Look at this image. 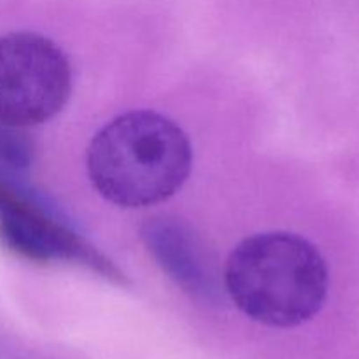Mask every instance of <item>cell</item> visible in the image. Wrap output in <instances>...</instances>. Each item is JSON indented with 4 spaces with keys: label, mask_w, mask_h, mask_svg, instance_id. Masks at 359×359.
I'll use <instances>...</instances> for the list:
<instances>
[{
    "label": "cell",
    "mask_w": 359,
    "mask_h": 359,
    "mask_svg": "<svg viewBox=\"0 0 359 359\" xmlns=\"http://www.w3.org/2000/svg\"><path fill=\"white\" fill-rule=\"evenodd\" d=\"M34 142L25 128L0 121V163L14 168H27L34 160Z\"/></svg>",
    "instance_id": "6"
},
{
    "label": "cell",
    "mask_w": 359,
    "mask_h": 359,
    "mask_svg": "<svg viewBox=\"0 0 359 359\" xmlns=\"http://www.w3.org/2000/svg\"><path fill=\"white\" fill-rule=\"evenodd\" d=\"M0 238L13 252L35 263H77L114 283L125 276L111 259L49 216L28 193L0 174Z\"/></svg>",
    "instance_id": "4"
},
{
    "label": "cell",
    "mask_w": 359,
    "mask_h": 359,
    "mask_svg": "<svg viewBox=\"0 0 359 359\" xmlns=\"http://www.w3.org/2000/svg\"><path fill=\"white\" fill-rule=\"evenodd\" d=\"M140 238L165 273L200 304L219 305L221 287L202 241L172 216H156L140 228Z\"/></svg>",
    "instance_id": "5"
},
{
    "label": "cell",
    "mask_w": 359,
    "mask_h": 359,
    "mask_svg": "<svg viewBox=\"0 0 359 359\" xmlns=\"http://www.w3.org/2000/svg\"><path fill=\"white\" fill-rule=\"evenodd\" d=\"M191 168L193 147L184 130L154 111H130L111 119L86 151L93 188L123 209H144L172 198Z\"/></svg>",
    "instance_id": "1"
},
{
    "label": "cell",
    "mask_w": 359,
    "mask_h": 359,
    "mask_svg": "<svg viewBox=\"0 0 359 359\" xmlns=\"http://www.w3.org/2000/svg\"><path fill=\"white\" fill-rule=\"evenodd\" d=\"M72 70L65 53L44 35H0V121L18 128L55 118L70 97Z\"/></svg>",
    "instance_id": "3"
},
{
    "label": "cell",
    "mask_w": 359,
    "mask_h": 359,
    "mask_svg": "<svg viewBox=\"0 0 359 359\" xmlns=\"http://www.w3.org/2000/svg\"><path fill=\"white\" fill-rule=\"evenodd\" d=\"M223 280L245 318L270 328H294L323 309L330 273L319 249L307 238L265 231L235 245Z\"/></svg>",
    "instance_id": "2"
}]
</instances>
